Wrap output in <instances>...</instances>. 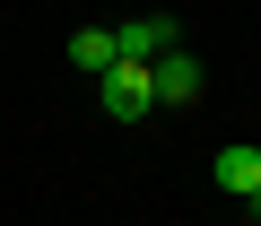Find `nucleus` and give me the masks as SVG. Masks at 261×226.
Listing matches in <instances>:
<instances>
[{
  "label": "nucleus",
  "instance_id": "obj_1",
  "mask_svg": "<svg viewBox=\"0 0 261 226\" xmlns=\"http://www.w3.org/2000/svg\"><path fill=\"white\" fill-rule=\"evenodd\" d=\"M200 87H209V70L174 44V52H157L148 61V104H166V113H183V104H200Z\"/></svg>",
  "mask_w": 261,
  "mask_h": 226
},
{
  "label": "nucleus",
  "instance_id": "obj_2",
  "mask_svg": "<svg viewBox=\"0 0 261 226\" xmlns=\"http://www.w3.org/2000/svg\"><path fill=\"white\" fill-rule=\"evenodd\" d=\"M96 96H105V122H140V113H157V104H148V61H113V70L96 78Z\"/></svg>",
  "mask_w": 261,
  "mask_h": 226
},
{
  "label": "nucleus",
  "instance_id": "obj_3",
  "mask_svg": "<svg viewBox=\"0 0 261 226\" xmlns=\"http://www.w3.org/2000/svg\"><path fill=\"white\" fill-rule=\"evenodd\" d=\"M174 44H183V26H174L166 9H157V18H130V26H113V52H122V61H157V52H174Z\"/></svg>",
  "mask_w": 261,
  "mask_h": 226
},
{
  "label": "nucleus",
  "instance_id": "obj_4",
  "mask_svg": "<svg viewBox=\"0 0 261 226\" xmlns=\"http://www.w3.org/2000/svg\"><path fill=\"white\" fill-rule=\"evenodd\" d=\"M209 174H218L235 200H252V191H261V148H252V139H235V148H218V165H209Z\"/></svg>",
  "mask_w": 261,
  "mask_h": 226
},
{
  "label": "nucleus",
  "instance_id": "obj_5",
  "mask_svg": "<svg viewBox=\"0 0 261 226\" xmlns=\"http://www.w3.org/2000/svg\"><path fill=\"white\" fill-rule=\"evenodd\" d=\"M122 52H113V26H79L70 35V70H87V78H105Z\"/></svg>",
  "mask_w": 261,
  "mask_h": 226
},
{
  "label": "nucleus",
  "instance_id": "obj_6",
  "mask_svg": "<svg viewBox=\"0 0 261 226\" xmlns=\"http://www.w3.org/2000/svg\"><path fill=\"white\" fill-rule=\"evenodd\" d=\"M244 209H252V226H261V191H252V200H244Z\"/></svg>",
  "mask_w": 261,
  "mask_h": 226
}]
</instances>
